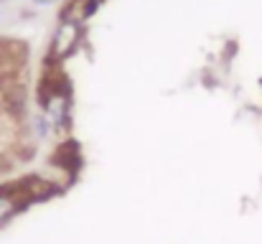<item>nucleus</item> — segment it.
I'll list each match as a JSON object with an SVG mask.
<instances>
[{"label": "nucleus", "mask_w": 262, "mask_h": 244, "mask_svg": "<svg viewBox=\"0 0 262 244\" xmlns=\"http://www.w3.org/2000/svg\"><path fill=\"white\" fill-rule=\"evenodd\" d=\"M36 3H51V0H36Z\"/></svg>", "instance_id": "7ed1b4c3"}, {"label": "nucleus", "mask_w": 262, "mask_h": 244, "mask_svg": "<svg viewBox=\"0 0 262 244\" xmlns=\"http://www.w3.org/2000/svg\"><path fill=\"white\" fill-rule=\"evenodd\" d=\"M28 206L26 196L18 191V186H10V188H0V227L8 224L15 214H20L23 209Z\"/></svg>", "instance_id": "f03ea898"}, {"label": "nucleus", "mask_w": 262, "mask_h": 244, "mask_svg": "<svg viewBox=\"0 0 262 244\" xmlns=\"http://www.w3.org/2000/svg\"><path fill=\"white\" fill-rule=\"evenodd\" d=\"M82 41V18H74V15H64L56 33H54V41H51V56L56 61L72 56L77 51Z\"/></svg>", "instance_id": "f257e3e1"}, {"label": "nucleus", "mask_w": 262, "mask_h": 244, "mask_svg": "<svg viewBox=\"0 0 262 244\" xmlns=\"http://www.w3.org/2000/svg\"><path fill=\"white\" fill-rule=\"evenodd\" d=\"M0 59H3V43H0Z\"/></svg>", "instance_id": "20e7f679"}]
</instances>
